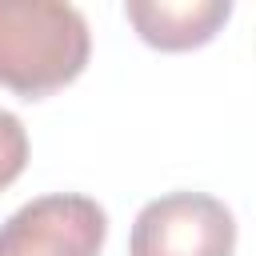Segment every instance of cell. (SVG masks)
I'll list each match as a JSON object with an SVG mask.
<instances>
[{"label":"cell","mask_w":256,"mask_h":256,"mask_svg":"<svg viewBox=\"0 0 256 256\" xmlns=\"http://www.w3.org/2000/svg\"><path fill=\"white\" fill-rule=\"evenodd\" d=\"M124 16L144 44L160 52H188L224 28L232 0H128Z\"/></svg>","instance_id":"4"},{"label":"cell","mask_w":256,"mask_h":256,"mask_svg":"<svg viewBox=\"0 0 256 256\" xmlns=\"http://www.w3.org/2000/svg\"><path fill=\"white\" fill-rule=\"evenodd\" d=\"M108 216L92 196L52 192L0 224V256H100Z\"/></svg>","instance_id":"3"},{"label":"cell","mask_w":256,"mask_h":256,"mask_svg":"<svg viewBox=\"0 0 256 256\" xmlns=\"http://www.w3.org/2000/svg\"><path fill=\"white\" fill-rule=\"evenodd\" d=\"M236 220L204 192H168L140 208L128 256H232Z\"/></svg>","instance_id":"2"},{"label":"cell","mask_w":256,"mask_h":256,"mask_svg":"<svg viewBox=\"0 0 256 256\" xmlns=\"http://www.w3.org/2000/svg\"><path fill=\"white\" fill-rule=\"evenodd\" d=\"M92 52L80 8L56 0H0V84L24 100H44L72 84Z\"/></svg>","instance_id":"1"},{"label":"cell","mask_w":256,"mask_h":256,"mask_svg":"<svg viewBox=\"0 0 256 256\" xmlns=\"http://www.w3.org/2000/svg\"><path fill=\"white\" fill-rule=\"evenodd\" d=\"M24 164H28V132L20 116L0 108V192L24 172Z\"/></svg>","instance_id":"5"}]
</instances>
